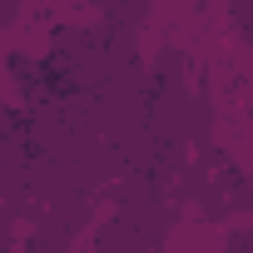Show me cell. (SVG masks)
<instances>
[{"label": "cell", "instance_id": "6da1fadb", "mask_svg": "<svg viewBox=\"0 0 253 253\" xmlns=\"http://www.w3.org/2000/svg\"><path fill=\"white\" fill-rule=\"evenodd\" d=\"M84 5H94L104 25L134 30V25H144V15H149V5H154V0H84Z\"/></svg>", "mask_w": 253, "mask_h": 253}, {"label": "cell", "instance_id": "7a4b0ae2", "mask_svg": "<svg viewBox=\"0 0 253 253\" xmlns=\"http://www.w3.org/2000/svg\"><path fill=\"white\" fill-rule=\"evenodd\" d=\"M223 253H248V233H243V228H233V233L223 238Z\"/></svg>", "mask_w": 253, "mask_h": 253}, {"label": "cell", "instance_id": "3957f363", "mask_svg": "<svg viewBox=\"0 0 253 253\" xmlns=\"http://www.w3.org/2000/svg\"><path fill=\"white\" fill-rule=\"evenodd\" d=\"M228 10H233V30L248 35V15H243V0H228Z\"/></svg>", "mask_w": 253, "mask_h": 253}]
</instances>
